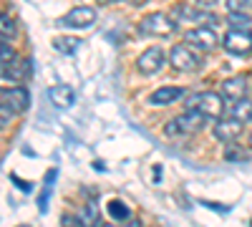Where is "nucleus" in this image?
<instances>
[{
    "mask_svg": "<svg viewBox=\"0 0 252 227\" xmlns=\"http://www.w3.org/2000/svg\"><path fill=\"white\" fill-rule=\"evenodd\" d=\"M187 109L199 111L204 119H220L224 114V96L215 94V91H202V94H192L187 98Z\"/></svg>",
    "mask_w": 252,
    "mask_h": 227,
    "instance_id": "f257e3e1",
    "label": "nucleus"
},
{
    "mask_svg": "<svg viewBox=\"0 0 252 227\" xmlns=\"http://www.w3.org/2000/svg\"><path fill=\"white\" fill-rule=\"evenodd\" d=\"M139 31L141 35H149V38H169L177 31V23L166 13H152L139 23Z\"/></svg>",
    "mask_w": 252,
    "mask_h": 227,
    "instance_id": "f03ea898",
    "label": "nucleus"
},
{
    "mask_svg": "<svg viewBox=\"0 0 252 227\" xmlns=\"http://www.w3.org/2000/svg\"><path fill=\"white\" fill-rule=\"evenodd\" d=\"M184 43H187V46H192L194 51L209 53V51H215V48L220 46V35L215 33V28H212V26H199V28L187 31Z\"/></svg>",
    "mask_w": 252,
    "mask_h": 227,
    "instance_id": "7ed1b4c3",
    "label": "nucleus"
},
{
    "mask_svg": "<svg viewBox=\"0 0 252 227\" xmlns=\"http://www.w3.org/2000/svg\"><path fill=\"white\" fill-rule=\"evenodd\" d=\"M169 64H172V68H177V71L192 73V71H197V68L202 66V61H199V56H197V51H194L192 46L179 43V46H174L172 53H169Z\"/></svg>",
    "mask_w": 252,
    "mask_h": 227,
    "instance_id": "20e7f679",
    "label": "nucleus"
},
{
    "mask_svg": "<svg viewBox=\"0 0 252 227\" xmlns=\"http://www.w3.org/2000/svg\"><path fill=\"white\" fill-rule=\"evenodd\" d=\"M202 127H204V116L199 111H194V109H187L182 116H177L174 121H169L166 134H169V136H177V134H197Z\"/></svg>",
    "mask_w": 252,
    "mask_h": 227,
    "instance_id": "39448f33",
    "label": "nucleus"
},
{
    "mask_svg": "<svg viewBox=\"0 0 252 227\" xmlns=\"http://www.w3.org/2000/svg\"><path fill=\"white\" fill-rule=\"evenodd\" d=\"M222 43H224L227 53H232V56H247V53H252V31L232 28V31L224 35Z\"/></svg>",
    "mask_w": 252,
    "mask_h": 227,
    "instance_id": "423d86ee",
    "label": "nucleus"
},
{
    "mask_svg": "<svg viewBox=\"0 0 252 227\" xmlns=\"http://www.w3.org/2000/svg\"><path fill=\"white\" fill-rule=\"evenodd\" d=\"M166 66V56H164V51L161 48H149V51H144L139 58H136V68H139V73H144V76H154V73H159L161 68Z\"/></svg>",
    "mask_w": 252,
    "mask_h": 227,
    "instance_id": "0eeeda50",
    "label": "nucleus"
},
{
    "mask_svg": "<svg viewBox=\"0 0 252 227\" xmlns=\"http://www.w3.org/2000/svg\"><path fill=\"white\" fill-rule=\"evenodd\" d=\"M94 23H96V10L89 5H78L58 20V26H66V28H89Z\"/></svg>",
    "mask_w": 252,
    "mask_h": 227,
    "instance_id": "6e6552de",
    "label": "nucleus"
},
{
    "mask_svg": "<svg viewBox=\"0 0 252 227\" xmlns=\"http://www.w3.org/2000/svg\"><path fill=\"white\" fill-rule=\"evenodd\" d=\"M174 18L179 20V23H204V26H209V23H217V15L215 13H207V10H197V8H192V5H187V3H179L177 8H174Z\"/></svg>",
    "mask_w": 252,
    "mask_h": 227,
    "instance_id": "1a4fd4ad",
    "label": "nucleus"
},
{
    "mask_svg": "<svg viewBox=\"0 0 252 227\" xmlns=\"http://www.w3.org/2000/svg\"><path fill=\"white\" fill-rule=\"evenodd\" d=\"M242 127H245L242 121H237L235 116H229V119H220V121L215 124V129H212V131H215V139L229 144V141H237V139H240Z\"/></svg>",
    "mask_w": 252,
    "mask_h": 227,
    "instance_id": "9d476101",
    "label": "nucleus"
},
{
    "mask_svg": "<svg viewBox=\"0 0 252 227\" xmlns=\"http://www.w3.org/2000/svg\"><path fill=\"white\" fill-rule=\"evenodd\" d=\"M247 91H250V84H247L245 76H235V78L222 81V96L227 101H232V104H235V101H240V98H245Z\"/></svg>",
    "mask_w": 252,
    "mask_h": 227,
    "instance_id": "9b49d317",
    "label": "nucleus"
},
{
    "mask_svg": "<svg viewBox=\"0 0 252 227\" xmlns=\"http://www.w3.org/2000/svg\"><path fill=\"white\" fill-rule=\"evenodd\" d=\"M182 96H184V89H179V86H161L149 96V104L152 106H169L174 101H179Z\"/></svg>",
    "mask_w": 252,
    "mask_h": 227,
    "instance_id": "f8f14e48",
    "label": "nucleus"
},
{
    "mask_svg": "<svg viewBox=\"0 0 252 227\" xmlns=\"http://www.w3.org/2000/svg\"><path fill=\"white\" fill-rule=\"evenodd\" d=\"M48 98H51V104H53L56 109H68L73 101H76V94H73L71 86L58 84V86H51V89H48Z\"/></svg>",
    "mask_w": 252,
    "mask_h": 227,
    "instance_id": "ddd939ff",
    "label": "nucleus"
},
{
    "mask_svg": "<svg viewBox=\"0 0 252 227\" xmlns=\"http://www.w3.org/2000/svg\"><path fill=\"white\" fill-rule=\"evenodd\" d=\"M5 104L15 111V114H23L31 104V94L23 89V86H15V89H8L5 91Z\"/></svg>",
    "mask_w": 252,
    "mask_h": 227,
    "instance_id": "4468645a",
    "label": "nucleus"
},
{
    "mask_svg": "<svg viewBox=\"0 0 252 227\" xmlns=\"http://www.w3.org/2000/svg\"><path fill=\"white\" fill-rule=\"evenodd\" d=\"M229 116H235L237 121H242V124H250L252 121V101L245 96V98H240V101H235L232 104V111H229Z\"/></svg>",
    "mask_w": 252,
    "mask_h": 227,
    "instance_id": "2eb2a0df",
    "label": "nucleus"
},
{
    "mask_svg": "<svg viewBox=\"0 0 252 227\" xmlns=\"http://www.w3.org/2000/svg\"><path fill=\"white\" fill-rule=\"evenodd\" d=\"M106 210H109V217H111V220H116V222L129 220V215H131V212H129V207H126L124 202H119V199H111Z\"/></svg>",
    "mask_w": 252,
    "mask_h": 227,
    "instance_id": "dca6fc26",
    "label": "nucleus"
},
{
    "mask_svg": "<svg viewBox=\"0 0 252 227\" xmlns=\"http://www.w3.org/2000/svg\"><path fill=\"white\" fill-rule=\"evenodd\" d=\"M227 20H229L232 28H240V31H250V26H252V18L247 13H242V10H229Z\"/></svg>",
    "mask_w": 252,
    "mask_h": 227,
    "instance_id": "f3484780",
    "label": "nucleus"
},
{
    "mask_svg": "<svg viewBox=\"0 0 252 227\" xmlns=\"http://www.w3.org/2000/svg\"><path fill=\"white\" fill-rule=\"evenodd\" d=\"M13 35H15V23L8 15L0 13V40H10Z\"/></svg>",
    "mask_w": 252,
    "mask_h": 227,
    "instance_id": "a211bd4d",
    "label": "nucleus"
},
{
    "mask_svg": "<svg viewBox=\"0 0 252 227\" xmlns=\"http://www.w3.org/2000/svg\"><path fill=\"white\" fill-rule=\"evenodd\" d=\"M53 46H56V51H61V53H73L76 46H78V40H76V38H58Z\"/></svg>",
    "mask_w": 252,
    "mask_h": 227,
    "instance_id": "6ab92c4d",
    "label": "nucleus"
},
{
    "mask_svg": "<svg viewBox=\"0 0 252 227\" xmlns=\"http://www.w3.org/2000/svg\"><path fill=\"white\" fill-rule=\"evenodd\" d=\"M224 159H227V162H245V159H247V152H240V149L235 147V141H229V147L224 149Z\"/></svg>",
    "mask_w": 252,
    "mask_h": 227,
    "instance_id": "aec40b11",
    "label": "nucleus"
},
{
    "mask_svg": "<svg viewBox=\"0 0 252 227\" xmlns=\"http://www.w3.org/2000/svg\"><path fill=\"white\" fill-rule=\"evenodd\" d=\"M13 58H15V51H13V46H10V43H5V40H0V66L10 64Z\"/></svg>",
    "mask_w": 252,
    "mask_h": 227,
    "instance_id": "412c9836",
    "label": "nucleus"
},
{
    "mask_svg": "<svg viewBox=\"0 0 252 227\" xmlns=\"http://www.w3.org/2000/svg\"><path fill=\"white\" fill-rule=\"evenodd\" d=\"M13 116H15V111H13L8 104H0V131H3L8 124L13 121Z\"/></svg>",
    "mask_w": 252,
    "mask_h": 227,
    "instance_id": "4be33fe9",
    "label": "nucleus"
},
{
    "mask_svg": "<svg viewBox=\"0 0 252 227\" xmlns=\"http://www.w3.org/2000/svg\"><path fill=\"white\" fill-rule=\"evenodd\" d=\"M247 5V0H227V8L229 10H242Z\"/></svg>",
    "mask_w": 252,
    "mask_h": 227,
    "instance_id": "5701e85b",
    "label": "nucleus"
},
{
    "mask_svg": "<svg viewBox=\"0 0 252 227\" xmlns=\"http://www.w3.org/2000/svg\"><path fill=\"white\" fill-rule=\"evenodd\" d=\"M197 5H202V8H215L217 5V0H194Z\"/></svg>",
    "mask_w": 252,
    "mask_h": 227,
    "instance_id": "b1692460",
    "label": "nucleus"
},
{
    "mask_svg": "<svg viewBox=\"0 0 252 227\" xmlns=\"http://www.w3.org/2000/svg\"><path fill=\"white\" fill-rule=\"evenodd\" d=\"M126 3H131V5H144L146 0H126Z\"/></svg>",
    "mask_w": 252,
    "mask_h": 227,
    "instance_id": "393cba45",
    "label": "nucleus"
},
{
    "mask_svg": "<svg viewBox=\"0 0 252 227\" xmlns=\"http://www.w3.org/2000/svg\"><path fill=\"white\" fill-rule=\"evenodd\" d=\"M96 3H101V5H109V3H116V0H96Z\"/></svg>",
    "mask_w": 252,
    "mask_h": 227,
    "instance_id": "a878e982",
    "label": "nucleus"
},
{
    "mask_svg": "<svg viewBox=\"0 0 252 227\" xmlns=\"http://www.w3.org/2000/svg\"><path fill=\"white\" fill-rule=\"evenodd\" d=\"M247 147H250V152H252V134H250V141H247Z\"/></svg>",
    "mask_w": 252,
    "mask_h": 227,
    "instance_id": "bb28decb",
    "label": "nucleus"
},
{
    "mask_svg": "<svg viewBox=\"0 0 252 227\" xmlns=\"http://www.w3.org/2000/svg\"><path fill=\"white\" fill-rule=\"evenodd\" d=\"M247 5H252V0H247Z\"/></svg>",
    "mask_w": 252,
    "mask_h": 227,
    "instance_id": "cd10ccee",
    "label": "nucleus"
}]
</instances>
